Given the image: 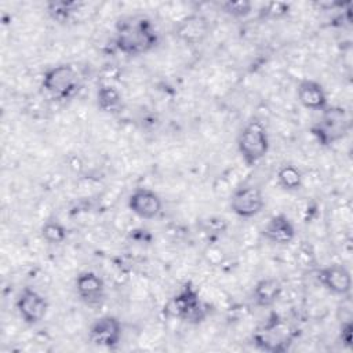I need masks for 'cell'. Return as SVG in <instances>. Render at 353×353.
Instances as JSON below:
<instances>
[{"mask_svg": "<svg viewBox=\"0 0 353 353\" xmlns=\"http://www.w3.org/2000/svg\"><path fill=\"white\" fill-rule=\"evenodd\" d=\"M159 44V33L146 17H130L116 26L114 46L127 57H139Z\"/></svg>", "mask_w": 353, "mask_h": 353, "instance_id": "obj_1", "label": "cell"}, {"mask_svg": "<svg viewBox=\"0 0 353 353\" xmlns=\"http://www.w3.org/2000/svg\"><path fill=\"white\" fill-rule=\"evenodd\" d=\"M320 113V119L312 124L310 132L320 146L330 148L349 134L352 121L346 109L342 106L328 105Z\"/></svg>", "mask_w": 353, "mask_h": 353, "instance_id": "obj_2", "label": "cell"}, {"mask_svg": "<svg viewBox=\"0 0 353 353\" xmlns=\"http://www.w3.org/2000/svg\"><path fill=\"white\" fill-rule=\"evenodd\" d=\"M41 88L55 101H69L80 92L81 77L73 65L58 63L43 73Z\"/></svg>", "mask_w": 353, "mask_h": 353, "instance_id": "obj_3", "label": "cell"}, {"mask_svg": "<svg viewBox=\"0 0 353 353\" xmlns=\"http://www.w3.org/2000/svg\"><path fill=\"white\" fill-rule=\"evenodd\" d=\"M270 142L265 124L256 119H250L237 137V150L243 161L252 167L259 163L269 152Z\"/></svg>", "mask_w": 353, "mask_h": 353, "instance_id": "obj_4", "label": "cell"}, {"mask_svg": "<svg viewBox=\"0 0 353 353\" xmlns=\"http://www.w3.org/2000/svg\"><path fill=\"white\" fill-rule=\"evenodd\" d=\"M292 341L294 332L274 313L252 335L254 346L268 353H284L291 347Z\"/></svg>", "mask_w": 353, "mask_h": 353, "instance_id": "obj_5", "label": "cell"}, {"mask_svg": "<svg viewBox=\"0 0 353 353\" xmlns=\"http://www.w3.org/2000/svg\"><path fill=\"white\" fill-rule=\"evenodd\" d=\"M172 310L178 319L189 324H200L208 316V306L192 283H185L172 298Z\"/></svg>", "mask_w": 353, "mask_h": 353, "instance_id": "obj_6", "label": "cell"}, {"mask_svg": "<svg viewBox=\"0 0 353 353\" xmlns=\"http://www.w3.org/2000/svg\"><path fill=\"white\" fill-rule=\"evenodd\" d=\"M265 207V197L259 186L241 185L230 196V210L240 218H252Z\"/></svg>", "mask_w": 353, "mask_h": 353, "instance_id": "obj_7", "label": "cell"}, {"mask_svg": "<svg viewBox=\"0 0 353 353\" xmlns=\"http://www.w3.org/2000/svg\"><path fill=\"white\" fill-rule=\"evenodd\" d=\"M123 325L116 316L105 314L98 317L88 328V341L101 347L114 349L120 345Z\"/></svg>", "mask_w": 353, "mask_h": 353, "instance_id": "obj_8", "label": "cell"}, {"mask_svg": "<svg viewBox=\"0 0 353 353\" xmlns=\"http://www.w3.org/2000/svg\"><path fill=\"white\" fill-rule=\"evenodd\" d=\"M15 306L19 317L28 325L39 324L46 317L48 310L47 299L30 287L22 288L17 296Z\"/></svg>", "mask_w": 353, "mask_h": 353, "instance_id": "obj_9", "label": "cell"}, {"mask_svg": "<svg viewBox=\"0 0 353 353\" xmlns=\"http://www.w3.org/2000/svg\"><path fill=\"white\" fill-rule=\"evenodd\" d=\"M211 25L203 14H189L179 19L174 28L175 37L186 46H199L210 34Z\"/></svg>", "mask_w": 353, "mask_h": 353, "instance_id": "obj_10", "label": "cell"}, {"mask_svg": "<svg viewBox=\"0 0 353 353\" xmlns=\"http://www.w3.org/2000/svg\"><path fill=\"white\" fill-rule=\"evenodd\" d=\"M319 283L332 295L346 296L352 290V276L346 266L339 263L327 265L317 272Z\"/></svg>", "mask_w": 353, "mask_h": 353, "instance_id": "obj_11", "label": "cell"}, {"mask_svg": "<svg viewBox=\"0 0 353 353\" xmlns=\"http://www.w3.org/2000/svg\"><path fill=\"white\" fill-rule=\"evenodd\" d=\"M128 208L142 219H154L163 210L160 196L149 188H137L128 196Z\"/></svg>", "mask_w": 353, "mask_h": 353, "instance_id": "obj_12", "label": "cell"}, {"mask_svg": "<svg viewBox=\"0 0 353 353\" xmlns=\"http://www.w3.org/2000/svg\"><path fill=\"white\" fill-rule=\"evenodd\" d=\"M76 294L88 306H99L105 299V281L94 272H81L74 280Z\"/></svg>", "mask_w": 353, "mask_h": 353, "instance_id": "obj_13", "label": "cell"}, {"mask_svg": "<svg viewBox=\"0 0 353 353\" xmlns=\"http://www.w3.org/2000/svg\"><path fill=\"white\" fill-rule=\"evenodd\" d=\"M262 236L273 244L288 245L295 239V226L285 214H276L263 226Z\"/></svg>", "mask_w": 353, "mask_h": 353, "instance_id": "obj_14", "label": "cell"}, {"mask_svg": "<svg viewBox=\"0 0 353 353\" xmlns=\"http://www.w3.org/2000/svg\"><path fill=\"white\" fill-rule=\"evenodd\" d=\"M296 95L301 105L309 110L321 112L328 106L324 87L312 79H303L298 83Z\"/></svg>", "mask_w": 353, "mask_h": 353, "instance_id": "obj_15", "label": "cell"}, {"mask_svg": "<svg viewBox=\"0 0 353 353\" xmlns=\"http://www.w3.org/2000/svg\"><path fill=\"white\" fill-rule=\"evenodd\" d=\"M283 292V284L276 277H265L256 281L252 290V299L256 306H273Z\"/></svg>", "mask_w": 353, "mask_h": 353, "instance_id": "obj_16", "label": "cell"}, {"mask_svg": "<svg viewBox=\"0 0 353 353\" xmlns=\"http://www.w3.org/2000/svg\"><path fill=\"white\" fill-rule=\"evenodd\" d=\"M83 6L81 1H73V0H52L46 4V11L50 15L51 19L61 25L69 23L80 7Z\"/></svg>", "mask_w": 353, "mask_h": 353, "instance_id": "obj_17", "label": "cell"}, {"mask_svg": "<svg viewBox=\"0 0 353 353\" xmlns=\"http://www.w3.org/2000/svg\"><path fill=\"white\" fill-rule=\"evenodd\" d=\"M97 106L103 113L120 112L123 106L120 91L112 84H99L97 90Z\"/></svg>", "mask_w": 353, "mask_h": 353, "instance_id": "obj_18", "label": "cell"}, {"mask_svg": "<svg viewBox=\"0 0 353 353\" xmlns=\"http://www.w3.org/2000/svg\"><path fill=\"white\" fill-rule=\"evenodd\" d=\"M277 183L287 192H298L303 185L302 172L294 164H283L279 167L276 174Z\"/></svg>", "mask_w": 353, "mask_h": 353, "instance_id": "obj_19", "label": "cell"}, {"mask_svg": "<svg viewBox=\"0 0 353 353\" xmlns=\"http://www.w3.org/2000/svg\"><path fill=\"white\" fill-rule=\"evenodd\" d=\"M41 239L48 244H61L68 237V229L58 219H48L40 229Z\"/></svg>", "mask_w": 353, "mask_h": 353, "instance_id": "obj_20", "label": "cell"}, {"mask_svg": "<svg viewBox=\"0 0 353 353\" xmlns=\"http://www.w3.org/2000/svg\"><path fill=\"white\" fill-rule=\"evenodd\" d=\"M221 10L233 18H244L251 14L252 3L248 0H236V1H223L221 3Z\"/></svg>", "mask_w": 353, "mask_h": 353, "instance_id": "obj_21", "label": "cell"}, {"mask_svg": "<svg viewBox=\"0 0 353 353\" xmlns=\"http://www.w3.org/2000/svg\"><path fill=\"white\" fill-rule=\"evenodd\" d=\"M290 12V4L283 1H273L265 6L263 15L270 19H279L285 17Z\"/></svg>", "mask_w": 353, "mask_h": 353, "instance_id": "obj_22", "label": "cell"}, {"mask_svg": "<svg viewBox=\"0 0 353 353\" xmlns=\"http://www.w3.org/2000/svg\"><path fill=\"white\" fill-rule=\"evenodd\" d=\"M228 223L226 219L221 218V216H210L204 221V232L208 233H215V234H221L226 230Z\"/></svg>", "mask_w": 353, "mask_h": 353, "instance_id": "obj_23", "label": "cell"}, {"mask_svg": "<svg viewBox=\"0 0 353 353\" xmlns=\"http://www.w3.org/2000/svg\"><path fill=\"white\" fill-rule=\"evenodd\" d=\"M352 335H353V324L350 320H345L339 327V341L343 346H352Z\"/></svg>", "mask_w": 353, "mask_h": 353, "instance_id": "obj_24", "label": "cell"}]
</instances>
